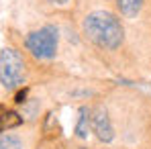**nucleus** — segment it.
Returning <instances> with one entry per match:
<instances>
[{
	"instance_id": "nucleus-1",
	"label": "nucleus",
	"mask_w": 151,
	"mask_h": 149,
	"mask_svg": "<svg viewBox=\"0 0 151 149\" xmlns=\"http://www.w3.org/2000/svg\"><path fill=\"white\" fill-rule=\"evenodd\" d=\"M82 35L100 51H119L125 43V27L116 12L92 10L82 19Z\"/></svg>"
},
{
	"instance_id": "nucleus-2",
	"label": "nucleus",
	"mask_w": 151,
	"mask_h": 149,
	"mask_svg": "<svg viewBox=\"0 0 151 149\" xmlns=\"http://www.w3.org/2000/svg\"><path fill=\"white\" fill-rule=\"evenodd\" d=\"M25 49L39 61H51L59 49V29L55 25H43L27 33Z\"/></svg>"
},
{
	"instance_id": "nucleus-3",
	"label": "nucleus",
	"mask_w": 151,
	"mask_h": 149,
	"mask_svg": "<svg viewBox=\"0 0 151 149\" xmlns=\"http://www.w3.org/2000/svg\"><path fill=\"white\" fill-rule=\"evenodd\" d=\"M27 82V61L14 47L0 51V84L4 90H19Z\"/></svg>"
},
{
	"instance_id": "nucleus-4",
	"label": "nucleus",
	"mask_w": 151,
	"mask_h": 149,
	"mask_svg": "<svg viewBox=\"0 0 151 149\" xmlns=\"http://www.w3.org/2000/svg\"><path fill=\"white\" fill-rule=\"evenodd\" d=\"M90 131L96 135V139L100 143H112L114 141V125L112 119L106 110V106L96 104L90 108Z\"/></svg>"
},
{
	"instance_id": "nucleus-5",
	"label": "nucleus",
	"mask_w": 151,
	"mask_h": 149,
	"mask_svg": "<svg viewBox=\"0 0 151 149\" xmlns=\"http://www.w3.org/2000/svg\"><path fill=\"white\" fill-rule=\"evenodd\" d=\"M145 0H114L116 14L123 19H137L143 10Z\"/></svg>"
},
{
	"instance_id": "nucleus-6",
	"label": "nucleus",
	"mask_w": 151,
	"mask_h": 149,
	"mask_svg": "<svg viewBox=\"0 0 151 149\" xmlns=\"http://www.w3.org/2000/svg\"><path fill=\"white\" fill-rule=\"evenodd\" d=\"M23 125H25V119H23L21 112L8 110V108L0 112V133L14 131V129H19V127H23Z\"/></svg>"
},
{
	"instance_id": "nucleus-7",
	"label": "nucleus",
	"mask_w": 151,
	"mask_h": 149,
	"mask_svg": "<svg viewBox=\"0 0 151 149\" xmlns=\"http://www.w3.org/2000/svg\"><path fill=\"white\" fill-rule=\"evenodd\" d=\"M74 133L78 139H88V135H90V106H80Z\"/></svg>"
},
{
	"instance_id": "nucleus-8",
	"label": "nucleus",
	"mask_w": 151,
	"mask_h": 149,
	"mask_svg": "<svg viewBox=\"0 0 151 149\" xmlns=\"http://www.w3.org/2000/svg\"><path fill=\"white\" fill-rule=\"evenodd\" d=\"M0 149H27L23 137L12 133H0Z\"/></svg>"
},
{
	"instance_id": "nucleus-9",
	"label": "nucleus",
	"mask_w": 151,
	"mask_h": 149,
	"mask_svg": "<svg viewBox=\"0 0 151 149\" xmlns=\"http://www.w3.org/2000/svg\"><path fill=\"white\" fill-rule=\"evenodd\" d=\"M29 92H31V88H29V86H23V88H19V90H17V94H14V104L23 106L27 100H29Z\"/></svg>"
},
{
	"instance_id": "nucleus-10",
	"label": "nucleus",
	"mask_w": 151,
	"mask_h": 149,
	"mask_svg": "<svg viewBox=\"0 0 151 149\" xmlns=\"http://www.w3.org/2000/svg\"><path fill=\"white\" fill-rule=\"evenodd\" d=\"M51 4H57V6H65V4H70L72 0H49Z\"/></svg>"
},
{
	"instance_id": "nucleus-11",
	"label": "nucleus",
	"mask_w": 151,
	"mask_h": 149,
	"mask_svg": "<svg viewBox=\"0 0 151 149\" xmlns=\"http://www.w3.org/2000/svg\"><path fill=\"white\" fill-rule=\"evenodd\" d=\"M37 149H43V147H37Z\"/></svg>"
}]
</instances>
